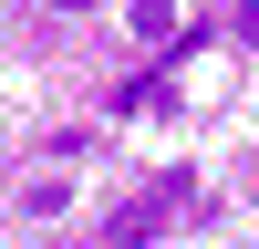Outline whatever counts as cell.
I'll return each mask as SVG.
<instances>
[{
    "instance_id": "obj_1",
    "label": "cell",
    "mask_w": 259,
    "mask_h": 249,
    "mask_svg": "<svg viewBox=\"0 0 259 249\" xmlns=\"http://www.w3.org/2000/svg\"><path fill=\"white\" fill-rule=\"evenodd\" d=\"M177 197H187V177H156V187H145V197H124L114 218H104V239H114V249H135V239H156V218H166V208H177Z\"/></svg>"
},
{
    "instance_id": "obj_2",
    "label": "cell",
    "mask_w": 259,
    "mask_h": 249,
    "mask_svg": "<svg viewBox=\"0 0 259 249\" xmlns=\"http://www.w3.org/2000/svg\"><path fill=\"white\" fill-rule=\"evenodd\" d=\"M135 31H145V42H166V31H177V0H135Z\"/></svg>"
}]
</instances>
